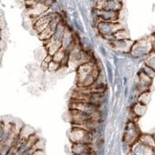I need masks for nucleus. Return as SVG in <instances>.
Instances as JSON below:
<instances>
[{
    "label": "nucleus",
    "mask_w": 155,
    "mask_h": 155,
    "mask_svg": "<svg viewBox=\"0 0 155 155\" xmlns=\"http://www.w3.org/2000/svg\"><path fill=\"white\" fill-rule=\"evenodd\" d=\"M69 138L73 143H91L92 140L91 133L80 126L72 129Z\"/></svg>",
    "instance_id": "obj_1"
},
{
    "label": "nucleus",
    "mask_w": 155,
    "mask_h": 155,
    "mask_svg": "<svg viewBox=\"0 0 155 155\" xmlns=\"http://www.w3.org/2000/svg\"><path fill=\"white\" fill-rule=\"evenodd\" d=\"M71 108L70 109H76L84 112L87 115H91L95 119L98 118V107L92 104L86 102V101H81L73 100V103L70 104Z\"/></svg>",
    "instance_id": "obj_2"
},
{
    "label": "nucleus",
    "mask_w": 155,
    "mask_h": 155,
    "mask_svg": "<svg viewBox=\"0 0 155 155\" xmlns=\"http://www.w3.org/2000/svg\"><path fill=\"white\" fill-rule=\"evenodd\" d=\"M96 26L99 34L103 37L113 35L117 31L122 29V26L118 22H108L100 20Z\"/></svg>",
    "instance_id": "obj_3"
},
{
    "label": "nucleus",
    "mask_w": 155,
    "mask_h": 155,
    "mask_svg": "<svg viewBox=\"0 0 155 155\" xmlns=\"http://www.w3.org/2000/svg\"><path fill=\"white\" fill-rule=\"evenodd\" d=\"M58 16V14L56 12H50L48 14H42L41 17H39L38 19L35 21V29L38 33L40 34L47 28L51 20Z\"/></svg>",
    "instance_id": "obj_4"
},
{
    "label": "nucleus",
    "mask_w": 155,
    "mask_h": 155,
    "mask_svg": "<svg viewBox=\"0 0 155 155\" xmlns=\"http://www.w3.org/2000/svg\"><path fill=\"white\" fill-rule=\"evenodd\" d=\"M70 116H71L73 123L77 125V126H81L87 123L88 121L95 119L91 115H87V114L76 109H70Z\"/></svg>",
    "instance_id": "obj_5"
},
{
    "label": "nucleus",
    "mask_w": 155,
    "mask_h": 155,
    "mask_svg": "<svg viewBox=\"0 0 155 155\" xmlns=\"http://www.w3.org/2000/svg\"><path fill=\"white\" fill-rule=\"evenodd\" d=\"M96 13V17L102 21H108V22H118L119 18V12L105 10V9H97L94 8Z\"/></svg>",
    "instance_id": "obj_6"
},
{
    "label": "nucleus",
    "mask_w": 155,
    "mask_h": 155,
    "mask_svg": "<svg viewBox=\"0 0 155 155\" xmlns=\"http://www.w3.org/2000/svg\"><path fill=\"white\" fill-rule=\"evenodd\" d=\"M129 39H124V40H115L111 42V45L114 48L118 51H123V52H129L131 50L133 46V42Z\"/></svg>",
    "instance_id": "obj_7"
},
{
    "label": "nucleus",
    "mask_w": 155,
    "mask_h": 155,
    "mask_svg": "<svg viewBox=\"0 0 155 155\" xmlns=\"http://www.w3.org/2000/svg\"><path fill=\"white\" fill-rule=\"evenodd\" d=\"M122 9V0H104L100 9L120 12Z\"/></svg>",
    "instance_id": "obj_8"
},
{
    "label": "nucleus",
    "mask_w": 155,
    "mask_h": 155,
    "mask_svg": "<svg viewBox=\"0 0 155 155\" xmlns=\"http://www.w3.org/2000/svg\"><path fill=\"white\" fill-rule=\"evenodd\" d=\"M72 150L75 155H89L91 153L90 143H73Z\"/></svg>",
    "instance_id": "obj_9"
},
{
    "label": "nucleus",
    "mask_w": 155,
    "mask_h": 155,
    "mask_svg": "<svg viewBox=\"0 0 155 155\" xmlns=\"http://www.w3.org/2000/svg\"><path fill=\"white\" fill-rule=\"evenodd\" d=\"M66 54V51L63 48L61 47L56 52L52 55V60L55 61V62H58V63H60L61 61L62 60V58L63 57L65 56V55Z\"/></svg>",
    "instance_id": "obj_10"
},
{
    "label": "nucleus",
    "mask_w": 155,
    "mask_h": 155,
    "mask_svg": "<svg viewBox=\"0 0 155 155\" xmlns=\"http://www.w3.org/2000/svg\"><path fill=\"white\" fill-rule=\"evenodd\" d=\"M115 40H124V39H129V35L124 29H120L117 31L115 34H113Z\"/></svg>",
    "instance_id": "obj_11"
},
{
    "label": "nucleus",
    "mask_w": 155,
    "mask_h": 155,
    "mask_svg": "<svg viewBox=\"0 0 155 155\" xmlns=\"http://www.w3.org/2000/svg\"><path fill=\"white\" fill-rule=\"evenodd\" d=\"M60 68V63L58 62H55V61H51L49 64H48V69L49 71L53 72V71H56L57 69H58Z\"/></svg>",
    "instance_id": "obj_12"
},
{
    "label": "nucleus",
    "mask_w": 155,
    "mask_h": 155,
    "mask_svg": "<svg viewBox=\"0 0 155 155\" xmlns=\"http://www.w3.org/2000/svg\"><path fill=\"white\" fill-rule=\"evenodd\" d=\"M5 127H6V124L3 122L0 121V140L2 138V135H3L4 131H5Z\"/></svg>",
    "instance_id": "obj_13"
},
{
    "label": "nucleus",
    "mask_w": 155,
    "mask_h": 155,
    "mask_svg": "<svg viewBox=\"0 0 155 155\" xmlns=\"http://www.w3.org/2000/svg\"><path fill=\"white\" fill-rule=\"evenodd\" d=\"M3 36V31H2V28H0V39L2 38Z\"/></svg>",
    "instance_id": "obj_14"
},
{
    "label": "nucleus",
    "mask_w": 155,
    "mask_h": 155,
    "mask_svg": "<svg viewBox=\"0 0 155 155\" xmlns=\"http://www.w3.org/2000/svg\"><path fill=\"white\" fill-rule=\"evenodd\" d=\"M0 155H2V153H1V152H0Z\"/></svg>",
    "instance_id": "obj_15"
}]
</instances>
